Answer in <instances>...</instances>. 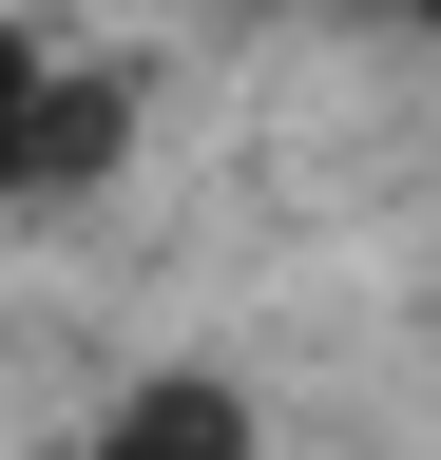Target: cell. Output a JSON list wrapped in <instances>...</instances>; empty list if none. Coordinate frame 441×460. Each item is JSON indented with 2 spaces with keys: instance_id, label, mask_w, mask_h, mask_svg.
Returning a JSON list of instances; mask_svg holds the SVG:
<instances>
[{
  "instance_id": "cell-1",
  "label": "cell",
  "mask_w": 441,
  "mask_h": 460,
  "mask_svg": "<svg viewBox=\"0 0 441 460\" xmlns=\"http://www.w3.org/2000/svg\"><path fill=\"white\" fill-rule=\"evenodd\" d=\"M116 460H250V402L211 384V365H154L135 422H116Z\"/></svg>"
}]
</instances>
